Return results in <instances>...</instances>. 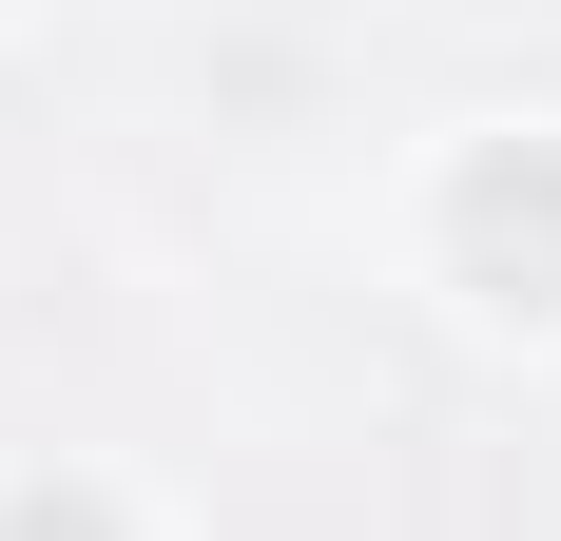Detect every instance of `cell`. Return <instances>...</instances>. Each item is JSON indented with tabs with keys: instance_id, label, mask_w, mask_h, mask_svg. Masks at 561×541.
Masks as SVG:
<instances>
[{
	"instance_id": "cell-1",
	"label": "cell",
	"mask_w": 561,
	"mask_h": 541,
	"mask_svg": "<svg viewBox=\"0 0 561 541\" xmlns=\"http://www.w3.org/2000/svg\"><path fill=\"white\" fill-rule=\"evenodd\" d=\"M446 270L484 290V310H523V329L561 310V136H484V156H465V194H446Z\"/></svg>"
},
{
	"instance_id": "cell-2",
	"label": "cell",
	"mask_w": 561,
	"mask_h": 541,
	"mask_svg": "<svg viewBox=\"0 0 561 541\" xmlns=\"http://www.w3.org/2000/svg\"><path fill=\"white\" fill-rule=\"evenodd\" d=\"M0 541H116V503L98 484H39V503H0Z\"/></svg>"
}]
</instances>
